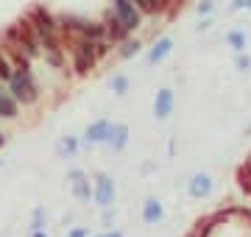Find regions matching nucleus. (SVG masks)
<instances>
[{"instance_id": "f257e3e1", "label": "nucleus", "mask_w": 251, "mask_h": 237, "mask_svg": "<svg viewBox=\"0 0 251 237\" xmlns=\"http://www.w3.org/2000/svg\"><path fill=\"white\" fill-rule=\"evenodd\" d=\"M6 90L14 95L23 109H36L39 103H42V87L36 81L34 73H23V70H14L11 78L6 81Z\"/></svg>"}, {"instance_id": "f03ea898", "label": "nucleus", "mask_w": 251, "mask_h": 237, "mask_svg": "<svg viewBox=\"0 0 251 237\" xmlns=\"http://www.w3.org/2000/svg\"><path fill=\"white\" fill-rule=\"evenodd\" d=\"M25 17L31 20V25L36 28L39 39L42 37H56V34H59V17L48 9L45 3H34V6L25 11ZM59 37H62V34H59Z\"/></svg>"}, {"instance_id": "7ed1b4c3", "label": "nucleus", "mask_w": 251, "mask_h": 237, "mask_svg": "<svg viewBox=\"0 0 251 237\" xmlns=\"http://www.w3.org/2000/svg\"><path fill=\"white\" fill-rule=\"evenodd\" d=\"M117 201V184L109 173H95L92 176V204L103 210V207H115Z\"/></svg>"}, {"instance_id": "20e7f679", "label": "nucleus", "mask_w": 251, "mask_h": 237, "mask_svg": "<svg viewBox=\"0 0 251 237\" xmlns=\"http://www.w3.org/2000/svg\"><path fill=\"white\" fill-rule=\"evenodd\" d=\"M17 25H20V45L17 47H23L34 62H39V59H42V39L36 34V28L31 25V20H28L25 14L17 20Z\"/></svg>"}, {"instance_id": "39448f33", "label": "nucleus", "mask_w": 251, "mask_h": 237, "mask_svg": "<svg viewBox=\"0 0 251 237\" xmlns=\"http://www.w3.org/2000/svg\"><path fill=\"white\" fill-rule=\"evenodd\" d=\"M100 23H103V28H106V39H109L115 47L123 45L126 39L131 37V31H128V28H126V23L115 14V9H112V6H106V9H103V14H100Z\"/></svg>"}, {"instance_id": "423d86ee", "label": "nucleus", "mask_w": 251, "mask_h": 237, "mask_svg": "<svg viewBox=\"0 0 251 237\" xmlns=\"http://www.w3.org/2000/svg\"><path fill=\"white\" fill-rule=\"evenodd\" d=\"M109 131H112V120H109V118H98V120H92L90 126L84 128V134H81V145H84V148H92V145H106Z\"/></svg>"}, {"instance_id": "0eeeda50", "label": "nucleus", "mask_w": 251, "mask_h": 237, "mask_svg": "<svg viewBox=\"0 0 251 237\" xmlns=\"http://www.w3.org/2000/svg\"><path fill=\"white\" fill-rule=\"evenodd\" d=\"M215 192V179L204 170H196V173L187 179V195L193 201H204Z\"/></svg>"}, {"instance_id": "6e6552de", "label": "nucleus", "mask_w": 251, "mask_h": 237, "mask_svg": "<svg viewBox=\"0 0 251 237\" xmlns=\"http://www.w3.org/2000/svg\"><path fill=\"white\" fill-rule=\"evenodd\" d=\"M109 6L115 9V14H117L120 20H123L126 28H128L131 34L143 28V20H145V17L140 14V11H137V6L131 3V0H109Z\"/></svg>"}, {"instance_id": "1a4fd4ad", "label": "nucleus", "mask_w": 251, "mask_h": 237, "mask_svg": "<svg viewBox=\"0 0 251 237\" xmlns=\"http://www.w3.org/2000/svg\"><path fill=\"white\" fill-rule=\"evenodd\" d=\"M176 109V92L171 87H162L156 95H153V118L156 120H168Z\"/></svg>"}, {"instance_id": "9d476101", "label": "nucleus", "mask_w": 251, "mask_h": 237, "mask_svg": "<svg viewBox=\"0 0 251 237\" xmlns=\"http://www.w3.org/2000/svg\"><path fill=\"white\" fill-rule=\"evenodd\" d=\"M173 47H176V42H173V37H156L153 39V45L148 47V56H145V62L151 64V67H156V64H162L168 56L173 53Z\"/></svg>"}, {"instance_id": "9b49d317", "label": "nucleus", "mask_w": 251, "mask_h": 237, "mask_svg": "<svg viewBox=\"0 0 251 237\" xmlns=\"http://www.w3.org/2000/svg\"><path fill=\"white\" fill-rule=\"evenodd\" d=\"M67 56H70V70L75 78H90V73L98 70V64L92 62L90 56H84L81 50H75V47H67Z\"/></svg>"}, {"instance_id": "f8f14e48", "label": "nucleus", "mask_w": 251, "mask_h": 237, "mask_svg": "<svg viewBox=\"0 0 251 237\" xmlns=\"http://www.w3.org/2000/svg\"><path fill=\"white\" fill-rule=\"evenodd\" d=\"M140 218H143L145 226H156V223H162L165 220V204H162L159 198H145L143 201V210H140Z\"/></svg>"}, {"instance_id": "ddd939ff", "label": "nucleus", "mask_w": 251, "mask_h": 237, "mask_svg": "<svg viewBox=\"0 0 251 237\" xmlns=\"http://www.w3.org/2000/svg\"><path fill=\"white\" fill-rule=\"evenodd\" d=\"M128 140H131V128H128V123H112V131H109V137H106V145L112 148L115 154H120V151L128 148Z\"/></svg>"}, {"instance_id": "4468645a", "label": "nucleus", "mask_w": 251, "mask_h": 237, "mask_svg": "<svg viewBox=\"0 0 251 237\" xmlns=\"http://www.w3.org/2000/svg\"><path fill=\"white\" fill-rule=\"evenodd\" d=\"M20 109H23V106L14 100V95H11V92L6 90V84H3V90H0V120H17Z\"/></svg>"}, {"instance_id": "2eb2a0df", "label": "nucleus", "mask_w": 251, "mask_h": 237, "mask_svg": "<svg viewBox=\"0 0 251 237\" xmlns=\"http://www.w3.org/2000/svg\"><path fill=\"white\" fill-rule=\"evenodd\" d=\"M81 137H75V134H64L62 140H59V145H56V156L59 159H73V156L81 154Z\"/></svg>"}, {"instance_id": "dca6fc26", "label": "nucleus", "mask_w": 251, "mask_h": 237, "mask_svg": "<svg viewBox=\"0 0 251 237\" xmlns=\"http://www.w3.org/2000/svg\"><path fill=\"white\" fill-rule=\"evenodd\" d=\"M143 50H145V42H143L140 37H134V34L126 39L123 45H117V56H120L123 62H131V59H137Z\"/></svg>"}, {"instance_id": "f3484780", "label": "nucleus", "mask_w": 251, "mask_h": 237, "mask_svg": "<svg viewBox=\"0 0 251 237\" xmlns=\"http://www.w3.org/2000/svg\"><path fill=\"white\" fill-rule=\"evenodd\" d=\"M70 195H73V201H78V204H90L92 201V179H90V173L70 184Z\"/></svg>"}, {"instance_id": "a211bd4d", "label": "nucleus", "mask_w": 251, "mask_h": 237, "mask_svg": "<svg viewBox=\"0 0 251 237\" xmlns=\"http://www.w3.org/2000/svg\"><path fill=\"white\" fill-rule=\"evenodd\" d=\"M224 42H226V47H232L234 53H243V50L249 47V34H246L243 28H229Z\"/></svg>"}, {"instance_id": "6ab92c4d", "label": "nucleus", "mask_w": 251, "mask_h": 237, "mask_svg": "<svg viewBox=\"0 0 251 237\" xmlns=\"http://www.w3.org/2000/svg\"><path fill=\"white\" fill-rule=\"evenodd\" d=\"M234 182H237V190H240L246 198H251V159H246L243 165H237Z\"/></svg>"}, {"instance_id": "aec40b11", "label": "nucleus", "mask_w": 251, "mask_h": 237, "mask_svg": "<svg viewBox=\"0 0 251 237\" xmlns=\"http://www.w3.org/2000/svg\"><path fill=\"white\" fill-rule=\"evenodd\" d=\"M109 90H112V95H117V98H126V95L131 92V78H128V73H112L109 75Z\"/></svg>"}, {"instance_id": "412c9836", "label": "nucleus", "mask_w": 251, "mask_h": 237, "mask_svg": "<svg viewBox=\"0 0 251 237\" xmlns=\"http://www.w3.org/2000/svg\"><path fill=\"white\" fill-rule=\"evenodd\" d=\"M48 226V212L42 204H36L34 210H31V218H28V232L31 229H45Z\"/></svg>"}, {"instance_id": "4be33fe9", "label": "nucleus", "mask_w": 251, "mask_h": 237, "mask_svg": "<svg viewBox=\"0 0 251 237\" xmlns=\"http://www.w3.org/2000/svg\"><path fill=\"white\" fill-rule=\"evenodd\" d=\"M11 73H14V67H11V62H9V56L3 53V47H0V81L6 84L11 78Z\"/></svg>"}, {"instance_id": "5701e85b", "label": "nucleus", "mask_w": 251, "mask_h": 237, "mask_svg": "<svg viewBox=\"0 0 251 237\" xmlns=\"http://www.w3.org/2000/svg\"><path fill=\"white\" fill-rule=\"evenodd\" d=\"M234 70L237 73H251V56L243 50V53H234Z\"/></svg>"}, {"instance_id": "b1692460", "label": "nucleus", "mask_w": 251, "mask_h": 237, "mask_svg": "<svg viewBox=\"0 0 251 237\" xmlns=\"http://www.w3.org/2000/svg\"><path fill=\"white\" fill-rule=\"evenodd\" d=\"M218 9V3L215 0H198L196 3V14L198 17H212V11Z\"/></svg>"}, {"instance_id": "393cba45", "label": "nucleus", "mask_w": 251, "mask_h": 237, "mask_svg": "<svg viewBox=\"0 0 251 237\" xmlns=\"http://www.w3.org/2000/svg\"><path fill=\"white\" fill-rule=\"evenodd\" d=\"M115 218H117L115 207H103V210H100V226H103V229H112V226H115Z\"/></svg>"}, {"instance_id": "a878e982", "label": "nucleus", "mask_w": 251, "mask_h": 237, "mask_svg": "<svg viewBox=\"0 0 251 237\" xmlns=\"http://www.w3.org/2000/svg\"><path fill=\"white\" fill-rule=\"evenodd\" d=\"M95 50H98V59L103 62V59H106L112 50H115V45H112L109 39H98V42H95Z\"/></svg>"}, {"instance_id": "bb28decb", "label": "nucleus", "mask_w": 251, "mask_h": 237, "mask_svg": "<svg viewBox=\"0 0 251 237\" xmlns=\"http://www.w3.org/2000/svg\"><path fill=\"white\" fill-rule=\"evenodd\" d=\"M229 11L237 14V11H251V0H232L229 3Z\"/></svg>"}, {"instance_id": "cd10ccee", "label": "nucleus", "mask_w": 251, "mask_h": 237, "mask_svg": "<svg viewBox=\"0 0 251 237\" xmlns=\"http://www.w3.org/2000/svg\"><path fill=\"white\" fill-rule=\"evenodd\" d=\"M90 226H70L67 229V237H90Z\"/></svg>"}, {"instance_id": "c85d7f7f", "label": "nucleus", "mask_w": 251, "mask_h": 237, "mask_svg": "<svg viewBox=\"0 0 251 237\" xmlns=\"http://www.w3.org/2000/svg\"><path fill=\"white\" fill-rule=\"evenodd\" d=\"M84 176H87V170H81V167H70V170H67V184L78 182V179H84Z\"/></svg>"}, {"instance_id": "c756f323", "label": "nucleus", "mask_w": 251, "mask_h": 237, "mask_svg": "<svg viewBox=\"0 0 251 237\" xmlns=\"http://www.w3.org/2000/svg\"><path fill=\"white\" fill-rule=\"evenodd\" d=\"M90 237H123L120 229H103V232H92Z\"/></svg>"}, {"instance_id": "7c9ffc66", "label": "nucleus", "mask_w": 251, "mask_h": 237, "mask_svg": "<svg viewBox=\"0 0 251 237\" xmlns=\"http://www.w3.org/2000/svg\"><path fill=\"white\" fill-rule=\"evenodd\" d=\"M212 25H215V23H212V17H201V23H198V34H201V31H209Z\"/></svg>"}, {"instance_id": "2f4dec72", "label": "nucleus", "mask_w": 251, "mask_h": 237, "mask_svg": "<svg viewBox=\"0 0 251 237\" xmlns=\"http://www.w3.org/2000/svg\"><path fill=\"white\" fill-rule=\"evenodd\" d=\"M28 237H48V229H31Z\"/></svg>"}, {"instance_id": "473e14b6", "label": "nucleus", "mask_w": 251, "mask_h": 237, "mask_svg": "<svg viewBox=\"0 0 251 237\" xmlns=\"http://www.w3.org/2000/svg\"><path fill=\"white\" fill-rule=\"evenodd\" d=\"M73 220H75V215H73V212H64V218H62L64 226H73Z\"/></svg>"}, {"instance_id": "72a5a7b5", "label": "nucleus", "mask_w": 251, "mask_h": 237, "mask_svg": "<svg viewBox=\"0 0 251 237\" xmlns=\"http://www.w3.org/2000/svg\"><path fill=\"white\" fill-rule=\"evenodd\" d=\"M6 140H9V137H6V131H0V151L6 148Z\"/></svg>"}, {"instance_id": "f704fd0d", "label": "nucleus", "mask_w": 251, "mask_h": 237, "mask_svg": "<svg viewBox=\"0 0 251 237\" xmlns=\"http://www.w3.org/2000/svg\"><path fill=\"white\" fill-rule=\"evenodd\" d=\"M0 165H3V159H0Z\"/></svg>"}, {"instance_id": "c9c22d12", "label": "nucleus", "mask_w": 251, "mask_h": 237, "mask_svg": "<svg viewBox=\"0 0 251 237\" xmlns=\"http://www.w3.org/2000/svg\"><path fill=\"white\" fill-rule=\"evenodd\" d=\"M249 159H251V156H249Z\"/></svg>"}]
</instances>
